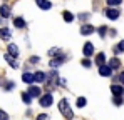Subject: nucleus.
<instances>
[{"mask_svg":"<svg viewBox=\"0 0 124 120\" xmlns=\"http://www.w3.org/2000/svg\"><path fill=\"white\" fill-rule=\"evenodd\" d=\"M59 110H61V113L64 115V119L70 120L74 117V112H72V108H70V105H69V100L67 99H62L59 102Z\"/></svg>","mask_w":124,"mask_h":120,"instance_id":"nucleus-1","label":"nucleus"},{"mask_svg":"<svg viewBox=\"0 0 124 120\" xmlns=\"http://www.w3.org/2000/svg\"><path fill=\"white\" fill-rule=\"evenodd\" d=\"M52 102H54V97H52V93H44L40 99H39V103H40V107H50V105H52Z\"/></svg>","mask_w":124,"mask_h":120,"instance_id":"nucleus-2","label":"nucleus"},{"mask_svg":"<svg viewBox=\"0 0 124 120\" xmlns=\"http://www.w3.org/2000/svg\"><path fill=\"white\" fill-rule=\"evenodd\" d=\"M65 60H67V55H61V53H59V57H57V59H52V60H50V67H52V68H55V67H59L61 63H64Z\"/></svg>","mask_w":124,"mask_h":120,"instance_id":"nucleus-3","label":"nucleus"},{"mask_svg":"<svg viewBox=\"0 0 124 120\" xmlns=\"http://www.w3.org/2000/svg\"><path fill=\"white\" fill-rule=\"evenodd\" d=\"M3 59L8 62V65H10L12 68H19V62H17V59H15V57H12V55L5 53V55H3Z\"/></svg>","mask_w":124,"mask_h":120,"instance_id":"nucleus-4","label":"nucleus"},{"mask_svg":"<svg viewBox=\"0 0 124 120\" xmlns=\"http://www.w3.org/2000/svg\"><path fill=\"white\" fill-rule=\"evenodd\" d=\"M45 80H47V73H44V72H35V73H34V82H37V83H45Z\"/></svg>","mask_w":124,"mask_h":120,"instance_id":"nucleus-5","label":"nucleus"},{"mask_svg":"<svg viewBox=\"0 0 124 120\" xmlns=\"http://www.w3.org/2000/svg\"><path fill=\"white\" fill-rule=\"evenodd\" d=\"M106 17L111 19V20L119 19V10H116V8H107V10H106Z\"/></svg>","mask_w":124,"mask_h":120,"instance_id":"nucleus-6","label":"nucleus"},{"mask_svg":"<svg viewBox=\"0 0 124 120\" xmlns=\"http://www.w3.org/2000/svg\"><path fill=\"white\" fill-rule=\"evenodd\" d=\"M94 32H96V28H94L92 25H89V23H85V25L81 27V33H82V35H91V33H94Z\"/></svg>","mask_w":124,"mask_h":120,"instance_id":"nucleus-7","label":"nucleus"},{"mask_svg":"<svg viewBox=\"0 0 124 120\" xmlns=\"http://www.w3.org/2000/svg\"><path fill=\"white\" fill-rule=\"evenodd\" d=\"M99 73H101L102 77H111L112 68H111L109 65H101V67H99Z\"/></svg>","mask_w":124,"mask_h":120,"instance_id":"nucleus-8","label":"nucleus"},{"mask_svg":"<svg viewBox=\"0 0 124 120\" xmlns=\"http://www.w3.org/2000/svg\"><path fill=\"white\" fill-rule=\"evenodd\" d=\"M82 53L85 55V57H91V55L94 53V45H92L91 42H87V43L84 45V50H82Z\"/></svg>","mask_w":124,"mask_h":120,"instance_id":"nucleus-9","label":"nucleus"},{"mask_svg":"<svg viewBox=\"0 0 124 120\" xmlns=\"http://www.w3.org/2000/svg\"><path fill=\"white\" fill-rule=\"evenodd\" d=\"M35 3H37V7L42 8V10H49V8L52 7V3H50L49 0H35Z\"/></svg>","mask_w":124,"mask_h":120,"instance_id":"nucleus-10","label":"nucleus"},{"mask_svg":"<svg viewBox=\"0 0 124 120\" xmlns=\"http://www.w3.org/2000/svg\"><path fill=\"white\" fill-rule=\"evenodd\" d=\"M27 93H29L30 97H39V95L42 93V90L39 88V87H35V85H30V87H29V92H27Z\"/></svg>","mask_w":124,"mask_h":120,"instance_id":"nucleus-11","label":"nucleus"},{"mask_svg":"<svg viewBox=\"0 0 124 120\" xmlns=\"http://www.w3.org/2000/svg\"><path fill=\"white\" fill-rule=\"evenodd\" d=\"M8 55H12V57H19V47L17 45H14V43H10L8 45Z\"/></svg>","mask_w":124,"mask_h":120,"instance_id":"nucleus-12","label":"nucleus"},{"mask_svg":"<svg viewBox=\"0 0 124 120\" xmlns=\"http://www.w3.org/2000/svg\"><path fill=\"white\" fill-rule=\"evenodd\" d=\"M0 15H2L3 19H7V17L10 15V7H8V5H5V3H3V5H0Z\"/></svg>","mask_w":124,"mask_h":120,"instance_id":"nucleus-13","label":"nucleus"},{"mask_svg":"<svg viewBox=\"0 0 124 120\" xmlns=\"http://www.w3.org/2000/svg\"><path fill=\"white\" fill-rule=\"evenodd\" d=\"M0 39L2 40H10V30L8 28H0Z\"/></svg>","mask_w":124,"mask_h":120,"instance_id":"nucleus-14","label":"nucleus"},{"mask_svg":"<svg viewBox=\"0 0 124 120\" xmlns=\"http://www.w3.org/2000/svg\"><path fill=\"white\" fill-rule=\"evenodd\" d=\"M14 25H15L17 28H25V20L22 19V17H15V19H14Z\"/></svg>","mask_w":124,"mask_h":120,"instance_id":"nucleus-15","label":"nucleus"},{"mask_svg":"<svg viewBox=\"0 0 124 120\" xmlns=\"http://www.w3.org/2000/svg\"><path fill=\"white\" fill-rule=\"evenodd\" d=\"M109 67H111L112 70H114V68H119V67H121V60L116 59V57H114V59H111V60H109Z\"/></svg>","mask_w":124,"mask_h":120,"instance_id":"nucleus-16","label":"nucleus"},{"mask_svg":"<svg viewBox=\"0 0 124 120\" xmlns=\"http://www.w3.org/2000/svg\"><path fill=\"white\" fill-rule=\"evenodd\" d=\"M22 80H23L25 83H34V73H29V72H25V73L22 75Z\"/></svg>","mask_w":124,"mask_h":120,"instance_id":"nucleus-17","label":"nucleus"},{"mask_svg":"<svg viewBox=\"0 0 124 120\" xmlns=\"http://www.w3.org/2000/svg\"><path fill=\"white\" fill-rule=\"evenodd\" d=\"M111 90H112V93H114V95H123V87H121V85H112V87H111Z\"/></svg>","mask_w":124,"mask_h":120,"instance_id":"nucleus-18","label":"nucleus"},{"mask_svg":"<svg viewBox=\"0 0 124 120\" xmlns=\"http://www.w3.org/2000/svg\"><path fill=\"white\" fill-rule=\"evenodd\" d=\"M96 63L101 67V65H104L106 63V55L104 53H97V57H96Z\"/></svg>","mask_w":124,"mask_h":120,"instance_id":"nucleus-19","label":"nucleus"},{"mask_svg":"<svg viewBox=\"0 0 124 120\" xmlns=\"http://www.w3.org/2000/svg\"><path fill=\"white\" fill-rule=\"evenodd\" d=\"M22 102H23L25 105H30V103H32V97H30L27 92H23V93H22Z\"/></svg>","mask_w":124,"mask_h":120,"instance_id":"nucleus-20","label":"nucleus"},{"mask_svg":"<svg viewBox=\"0 0 124 120\" xmlns=\"http://www.w3.org/2000/svg\"><path fill=\"white\" fill-rule=\"evenodd\" d=\"M64 20H65V22H72V20H74V15L65 10V12H64Z\"/></svg>","mask_w":124,"mask_h":120,"instance_id":"nucleus-21","label":"nucleus"},{"mask_svg":"<svg viewBox=\"0 0 124 120\" xmlns=\"http://www.w3.org/2000/svg\"><path fill=\"white\" fill-rule=\"evenodd\" d=\"M114 52H116V53H121V52H124V40L119 43V45H117V47H114Z\"/></svg>","mask_w":124,"mask_h":120,"instance_id":"nucleus-22","label":"nucleus"},{"mask_svg":"<svg viewBox=\"0 0 124 120\" xmlns=\"http://www.w3.org/2000/svg\"><path fill=\"white\" fill-rule=\"evenodd\" d=\"M85 103H87V102H85V99H84V97H79V99H77V107H79V108L85 107Z\"/></svg>","mask_w":124,"mask_h":120,"instance_id":"nucleus-23","label":"nucleus"},{"mask_svg":"<svg viewBox=\"0 0 124 120\" xmlns=\"http://www.w3.org/2000/svg\"><path fill=\"white\" fill-rule=\"evenodd\" d=\"M112 102H114L116 105H123V97H121V95H114Z\"/></svg>","mask_w":124,"mask_h":120,"instance_id":"nucleus-24","label":"nucleus"},{"mask_svg":"<svg viewBox=\"0 0 124 120\" xmlns=\"http://www.w3.org/2000/svg\"><path fill=\"white\" fill-rule=\"evenodd\" d=\"M123 0H107V5L109 7H114V5H119Z\"/></svg>","mask_w":124,"mask_h":120,"instance_id":"nucleus-25","label":"nucleus"},{"mask_svg":"<svg viewBox=\"0 0 124 120\" xmlns=\"http://www.w3.org/2000/svg\"><path fill=\"white\" fill-rule=\"evenodd\" d=\"M57 52H59V48H50V50H49V55H50V57H54V55H59Z\"/></svg>","mask_w":124,"mask_h":120,"instance_id":"nucleus-26","label":"nucleus"},{"mask_svg":"<svg viewBox=\"0 0 124 120\" xmlns=\"http://www.w3.org/2000/svg\"><path fill=\"white\" fill-rule=\"evenodd\" d=\"M82 65H84V67H85V68H89V67H91V60L84 59V60H82Z\"/></svg>","mask_w":124,"mask_h":120,"instance_id":"nucleus-27","label":"nucleus"},{"mask_svg":"<svg viewBox=\"0 0 124 120\" xmlns=\"http://www.w3.org/2000/svg\"><path fill=\"white\" fill-rule=\"evenodd\" d=\"M106 32H107V28H106V27H101V28H99V35H101V37L106 35Z\"/></svg>","mask_w":124,"mask_h":120,"instance_id":"nucleus-28","label":"nucleus"},{"mask_svg":"<svg viewBox=\"0 0 124 120\" xmlns=\"http://www.w3.org/2000/svg\"><path fill=\"white\" fill-rule=\"evenodd\" d=\"M37 120H49V115H45V113H40V115L37 117Z\"/></svg>","mask_w":124,"mask_h":120,"instance_id":"nucleus-29","label":"nucleus"},{"mask_svg":"<svg viewBox=\"0 0 124 120\" xmlns=\"http://www.w3.org/2000/svg\"><path fill=\"white\" fill-rule=\"evenodd\" d=\"M79 19L81 20H87L89 19V13H79Z\"/></svg>","mask_w":124,"mask_h":120,"instance_id":"nucleus-30","label":"nucleus"},{"mask_svg":"<svg viewBox=\"0 0 124 120\" xmlns=\"http://www.w3.org/2000/svg\"><path fill=\"white\" fill-rule=\"evenodd\" d=\"M5 88H7V90H12V88H14V82H8V83L5 85Z\"/></svg>","mask_w":124,"mask_h":120,"instance_id":"nucleus-31","label":"nucleus"},{"mask_svg":"<svg viewBox=\"0 0 124 120\" xmlns=\"http://www.w3.org/2000/svg\"><path fill=\"white\" fill-rule=\"evenodd\" d=\"M30 62H32V63H37V62H39V57H32Z\"/></svg>","mask_w":124,"mask_h":120,"instance_id":"nucleus-32","label":"nucleus"},{"mask_svg":"<svg viewBox=\"0 0 124 120\" xmlns=\"http://www.w3.org/2000/svg\"><path fill=\"white\" fill-rule=\"evenodd\" d=\"M119 80H121V83H124V72H121V75H119Z\"/></svg>","mask_w":124,"mask_h":120,"instance_id":"nucleus-33","label":"nucleus"},{"mask_svg":"<svg viewBox=\"0 0 124 120\" xmlns=\"http://www.w3.org/2000/svg\"><path fill=\"white\" fill-rule=\"evenodd\" d=\"M123 93H124V90H123Z\"/></svg>","mask_w":124,"mask_h":120,"instance_id":"nucleus-34","label":"nucleus"}]
</instances>
